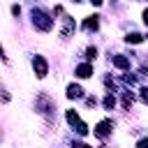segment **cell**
I'll list each match as a JSON object with an SVG mask.
<instances>
[{
	"instance_id": "cell-1",
	"label": "cell",
	"mask_w": 148,
	"mask_h": 148,
	"mask_svg": "<svg viewBox=\"0 0 148 148\" xmlns=\"http://www.w3.org/2000/svg\"><path fill=\"white\" fill-rule=\"evenodd\" d=\"M32 23H35V28H39L42 32H49V30L53 28L51 16H49V14H44L42 9H32Z\"/></svg>"
},
{
	"instance_id": "cell-2",
	"label": "cell",
	"mask_w": 148,
	"mask_h": 148,
	"mask_svg": "<svg viewBox=\"0 0 148 148\" xmlns=\"http://www.w3.org/2000/svg\"><path fill=\"white\" fill-rule=\"evenodd\" d=\"M32 69H35V74H37V79H44L46 76V60L42 58V56H35L32 58Z\"/></svg>"
},
{
	"instance_id": "cell-3",
	"label": "cell",
	"mask_w": 148,
	"mask_h": 148,
	"mask_svg": "<svg viewBox=\"0 0 148 148\" xmlns=\"http://www.w3.org/2000/svg\"><path fill=\"white\" fill-rule=\"evenodd\" d=\"M111 130H113V123L111 120H99L95 125V134L97 136H106V134H111Z\"/></svg>"
},
{
	"instance_id": "cell-4",
	"label": "cell",
	"mask_w": 148,
	"mask_h": 148,
	"mask_svg": "<svg viewBox=\"0 0 148 148\" xmlns=\"http://www.w3.org/2000/svg\"><path fill=\"white\" fill-rule=\"evenodd\" d=\"M76 76H79V79H88V76H92V65H88V62L79 65V67H76Z\"/></svg>"
},
{
	"instance_id": "cell-5",
	"label": "cell",
	"mask_w": 148,
	"mask_h": 148,
	"mask_svg": "<svg viewBox=\"0 0 148 148\" xmlns=\"http://www.w3.org/2000/svg\"><path fill=\"white\" fill-rule=\"evenodd\" d=\"M111 62H113L118 69H127V67H130V58H125V56H113Z\"/></svg>"
},
{
	"instance_id": "cell-6",
	"label": "cell",
	"mask_w": 148,
	"mask_h": 148,
	"mask_svg": "<svg viewBox=\"0 0 148 148\" xmlns=\"http://www.w3.org/2000/svg\"><path fill=\"white\" fill-rule=\"evenodd\" d=\"M83 95V90H81V86H76V83H72V86H67V97L69 99H76V97H81Z\"/></svg>"
},
{
	"instance_id": "cell-7",
	"label": "cell",
	"mask_w": 148,
	"mask_h": 148,
	"mask_svg": "<svg viewBox=\"0 0 148 148\" xmlns=\"http://www.w3.org/2000/svg\"><path fill=\"white\" fill-rule=\"evenodd\" d=\"M97 25H99V16H88L83 21V28L86 30H97Z\"/></svg>"
},
{
	"instance_id": "cell-8",
	"label": "cell",
	"mask_w": 148,
	"mask_h": 148,
	"mask_svg": "<svg viewBox=\"0 0 148 148\" xmlns=\"http://www.w3.org/2000/svg\"><path fill=\"white\" fill-rule=\"evenodd\" d=\"M72 30H74V23H72V18H69V16H65V28H62V32H60V35H62V37H67Z\"/></svg>"
},
{
	"instance_id": "cell-9",
	"label": "cell",
	"mask_w": 148,
	"mask_h": 148,
	"mask_svg": "<svg viewBox=\"0 0 148 148\" xmlns=\"http://www.w3.org/2000/svg\"><path fill=\"white\" fill-rule=\"evenodd\" d=\"M125 39H127V44H141V42H143V37H141L139 32H132V35H127Z\"/></svg>"
},
{
	"instance_id": "cell-10",
	"label": "cell",
	"mask_w": 148,
	"mask_h": 148,
	"mask_svg": "<svg viewBox=\"0 0 148 148\" xmlns=\"http://www.w3.org/2000/svg\"><path fill=\"white\" fill-rule=\"evenodd\" d=\"M67 123H69V125H76V123H81L79 113H76V111H67Z\"/></svg>"
},
{
	"instance_id": "cell-11",
	"label": "cell",
	"mask_w": 148,
	"mask_h": 148,
	"mask_svg": "<svg viewBox=\"0 0 148 148\" xmlns=\"http://www.w3.org/2000/svg\"><path fill=\"white\" fill-rule=\"evenodd\" d=\"M74 127H76V132H79V134H81V136H83V134H88V125H86V123H83V120H81V123H76V125H74Z\"/></svg>"
},
{
	"instance_id": "cell-12",
	"label": "cell",
	"mask_w": 148,
	"mask_h": 148,
	"mask_svg": "<svg viewBox=\"0 0 148 148\" xmlns=\"http://www.w3.org/2000/svg\"><path fill=\"white\" fill-rule=\"evenodd\" d=\"M123 106H125V109L132 106V95H130V92H123Z\"/></svg>"
},
{
	"instance_id": "cell-13",
	"label": "cell",
	"mask_w": 148,
	"mask_h": 148,
	"mask_svg": "<svg viewBox=\"0 0 148 148\" xmlns=\"http://www.w3.org/2000/svg\"><path fill=\"white\" fill-rule=\"evenodd\" d=\"M113 104H116L113 95H106V97H104V109H113Z\"/></svg>"
},
{
	"instance_id": "cell-14",
	"label": "cell",
	"mask_w": 148,
	"mask_h": 148,
	"mask_svg": "<svg viewBox=\"0 0 148 148\" xmlns=\"http://www.w3.org/2000/svg\"><path fill=\"white\" fill-rule=\"evenodd\" d=\"M95 56H97V49H95V46L86 51V58H88V60H95Z\"/></svg>"
},
{
	"instance_id": "cell-15",
	"label": "cell",
	"mask_w": 148,
	"mask_h": 148,
	"mask_svg": "<svg viewBox=\"0 0 148 148\" xmlns=\"http://www.w3.org/2000/svg\"><path fill=\"white\" fill-rule=\"evenodd\" d=\"M139 92H141V102H146V104H148V88H141Z\"/></svg>"
},
{
	"instance_id": "cell-16",
	"label": "cell",
	"mask_w": 148,
	"mask_h": 148,
	"mask_svg": "<svg viewBox=\"0 0 148 148\" xmlns=\"http://www.w3.org/2000/svg\"><path fill=\"white\" fill-rule=\"evenodd\" d=\"M136 146H139V148H148V139H141Z\"/></svg>"
},
{
	"instance_id": "cell-17",
	"label": "cell",
	"mask_w": 148,
	"mask_h": 148,
	"mask_svg": "<svg viewBox=\"0 0 148 148\" xmlns=\"http://www.w3.org/2000/svg\"><path fill=\"white\" fill-rule=\"evenodd\" d=\"M72 148H90V146H86V143H79V141H76V143H74Z\"/></svg>"
},
{
	"instance_id": "cell-18",
	"label": "cell",
	"mask_w": 148,
	"mask_h": 148,
	"mask_svg": "<svg viewBox=\"0 0 148 148\" xmlns=\"http://www.w3.org/2000/svg\"><path fill=\"white\" fill-rule=\"evenodd\" d=\"M90 2H92V5H95V7H99V5H102V2H104V0H90Z\"/></svg>"
},
{
	"instance_id": "cell-19",
	"label": "cell",
	"mask_w": 148,
	"mask_h": 148,
	"mask_svg": "<svg viewBox=\"0 0 148 148\" xmlns=\"http://www.w3.org/2000/svg\"><path fill=\"white\" fill-rule=\"evenodd\" d=\"M143 23H146V25H148V9H146V12H143Z\"/></svg>"
},
{
	"instance_id": "cell-20",
	"label": "cell",
	"mask_w": 148,
	"mask_h": 148,
	"mask_svg": "<svg viewBox=\"0 0 148 148\" xmlns=\"http://www.w3.org/2000/svg\"><path fill=\"white\" fill-rule=\"evenodd\" d=\"M74 2H81V0H74Z\"/></svg>"
}]
</instances>
